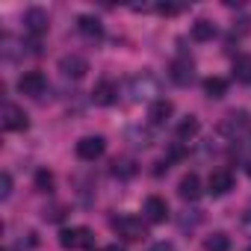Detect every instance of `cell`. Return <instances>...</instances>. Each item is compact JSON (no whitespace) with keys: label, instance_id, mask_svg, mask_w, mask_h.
Listing matches in <instances>:
<instances>
[{"label":"cell","instance_id":"6da1fadb","mask_svg":"<svg viewBox=\"0 0 251 251\" xmlns=\"http://www.w3.org/2000/svg\"><path fill=\"white\" fill-rule=\"evenodd\" d=\"M163 92V83H160V77L157 74H151V71H142V74H136L133 80H130V95L136 98V100H160L157 95Z\"/></svg>","mask_w":251,"mask_h":251},{"label":"cell","instance_id":"52a82bcc","mask_svg":"<svg viewBox=\"0 0 251 251\" xmlns=\"http://www.w3.org/2000/svg\"><path fill=\"white\" fill-rule=\"evenodd\" d=\"M48 27H50V18H48V12H45V9L33 6V9H27V12H24V30H27L33 39L45 36V33H48Z\"/></svg>","mask_w":251,"mask_h":251},{"label":"cell","instance_id":"d4e9b609","mask_svg":"<svg viewBox=\"0 0 251 251\" xmlns=\"http://www.w3.org/2000/svg\"><path fill=\"white\" fill-rule=\"evenodd\" d=\"M9 195H12V175H9V172H3V175H0V198L6 201Z\"/></svg>","mask_w":251,"mask_h":251},{"label":"cell","instance_id":"603a6c76","mask_svg":"<svg viewBox=\"0 0 251 251\" xmlns=\"http://www.w3.org/2000/svg\"><path fill=\"white\" fill-rule=\"evenodd\" d=\"M112 175H115V177H133V175H136L133 160H115V163H112Z\"/></svg>","mask_w":251,"mask_h":251},{"label":"cell","instance_id":"9c48e42d","mask_svg":"<svg viewBox=\"0 0 251 251\" xmlns=\"http://www.w3.org/2000/svg\"><path fill=\"white\" fill-rule=\"evenodd\" d=\"M103 151H106L103 136H83V139L77 142V157H80L83 163H95L98 157H103Z\"/></svg>","mask_w":251,"mask_h":251},{"label":"cell","instance_id":"7a4b0ae2","mask_svg":"<svg viewBox=\"0 0 251 251\" xmlns=\"http://www.w3.org/2000/svg\"><path fill=\"white\" fill-rule=\"evenodd\" d=\"M245 130H251V115H248V109H230L222 121H219V133L222 136H227V139H239V133H245Z\"/></svg>","mask_w":251,"mask_h":251},{"label":"cell","instance_id":"8fae6325","mask_svg":"<svg viewBox=\"0 0 251 251\" xmlns=\"http://www.w3.org/2000/svg\"><path fill=\"white\" fill-rule=\"evenodd\" d=\"M230 189H233V175H230L227 169L210 172V177H207V192H210L213 198H222V195H227Z\"/></svg>","mask_w":251,"mask_h":251},{"label":"cell","instance_id":"8992f818","mask_svg":"<svg viewBox=\"0 0 251 251\" xmlns=\"http://www.w3.org/2000/svg\"><path fill=\"white\" fill-rule=\"evenodd\" d=\"M0 124H3V130L15 133V130H27V112L18 106V103H3V115H0Z\"/></svg>","mask_w":251,"mask_h":251},{"label":"cell","instance_id":"ffe728a7","mask_svg":"<svg viewBox=\"0 0 251 251\" xmlns=\"http://www.w3.org/2000/svg\"><path fill=\"white\" fill-rule=\"evenodd\" d=\"M204 95L207 98H225L227 95V80L225 77H207L204 80Z\"/></svg>","mask_w":251,"mask_h":251},{"label":"cell","instance_id":"ba28073f","mask_svg":"<svg viewBox=\"0 0 251 251\" xmlns=\"http://www.w3.org/2000/svg\"><path fill=\"white\" fill-rule=\"evenodd\" d=\"M48 89V80L42 71H24L21 80H18V92L21 95H30V98H42Z\"/></svg>","mask_w":251,"mask_h":251},{"label":"cell","instance_id":"5b68a950","mask_svg":"<svg viewBox=\"0 0 251 251\" xmlns=\"http://www.w3.org/2000/svg\"><path fill=\"white\" fill-rule=\"evenodd\" d=\"M56 68H59V74L68 77V80H83L86 71H89V62H86L80 53H65V56H59Z\"/></svg>","mask_w":251,"mask_h":251},{"label":"cell","instance_id":"d6986e66","mask_svg":"<svg viewBox=\"0 0 251 251\" xmlns=\"http://www.w3.org/2000/svg\"><path fill=\"white\" fill-rule=\"evenodd\" d=\"M233 77H236V83L251 86V56H248V53L236 56V62H233Z\"/></svg>","mask_w":251,"mask_h":251},{"label":"cell","instance_id":"44dd1931","mask_svg":"<svg viewBox=\"0 0 251 251\" xmlns=\"http://www.w3.org/2000/svg\"><path fill=\"white\" fill-rule=\"evenodd\" d=\"M204 251H230V236L222 233V230L210 233V236L204 239Z\"/></svg>","mask_w":251,"mask_h":251},{"label":"cell","instance_id":"2e32d148","mask_svg":"<svg viewBox=\"0 0 251 251\" xmlns=\"http://www.w3.org/2000/svg\"><path fill=\"white\" fill-rule=\"evenodd\" d=\"M177 195H180L183 201H198V198H201V177H198L195 172H189V175L177 183Z\"/></svg>","mask_w":251,"mask_h":251},{"label":"cell","instance_id":"83f0119b","mask_svg":"<svg viewBox=\"0 0 251 251\" xmlns=\"http://www.w3.org/2000/svg\"><path fill=\"white\" fill-rule=\"evenodd\" d=\"M148 251H175V245H172V242H166V239H163V242H154V245H151V248H148Z\"/></svg>","mask_w":251,"mask_h":251},{"label":"cell","instance_id":"f546056e","mask_svg":"<svg viewBox=\"0 0 251 251\" xmlns=\"http://www.w3.org/2000/svg\"><path fill=\"white\" fill-rule=\"evenodd\" d=\"M245 172H248V177H251V163H245Z\"/></svg>","mask_w":251,"mask_h":251},{"label":"cell","instance_id":"5bb4252c","mask_svg":"<svg viewBox=\"0 0 251 251\" xmlns=\"http://www.w3.org/2000/svg\"><path fill=\"white\" fill-rule=\"evenodd\" d=\"M77 33L89 42H100L103 39V24L95 18V15H80L77 18Z\"/></svg>","mask_w":251,"mask_h":251},{"label":"cell","instance_id":"7402d4cb","mask_svg":"<svg viewBox=\"0 0 251 251\" xmlns=\"http://www.w3.org/2000/svg\"><path fill=\"white\" fill-rule=\"evenodd\" d=\"M33 183H36L39 192H53V175H50L48 169H39L36 177H33Z\"/></svg>","mask_w":251,"mask_h":251},{"label":"cell","instance_id":"4dcf8cb0","mask_svg":"<svg viewBox=\"0 0 251 251\" xmlns=\"http://www.w3.org/2000/svg\"><path fill=\"white\" fill-rule=\"evenodd\" d=\"M245 251H251V245H248V248H245Z\"/></svg>","mask_w":251,"mask_h":251},{"label":"cell","instance_id":"f1b7e54d","mask_svg":"<svg viewBox=\"0 0 251 251\" xmlns=\"http://www.w3.org/2000/svg\"><path fill=\"white\" fill-rule=\"evenodd\" d=\"M100 251H124V248H121V245H103Z\"/></svg>","mask_w":251,"mask_h":251},{"label":"cell","instance_id":"ac0fdd59","mask_svg":"<svg viewBox=\"0 0 251 251\" xmlns=\"http://www.w3.org/2000/svg\"><path fill=\"white\" fill-rule=\"evenodd\" d=\"M195 42H213V36H216V24L213 21H207V18H198L195 24H192V33H189Z\"/></svg>","mask_w":251,"mask_h":251},{"label":"cell","instance_id":"cb8c5ba5","mask_svg":"<svg viewBox=\"0 0 251 251\" xmlns=\"http://www.w3.org/2000/svg\"><path fill=\"white\" fill-rule=\"evenodd\" d=\"M195 225H201V210H186L180 216V227H195Z\"/></svg>","mask_w":251,"mask_h":251},{"label":"cell","instance_id":"3957f363","mask_svg":"<svg viewBox=\"0 0 251 251\" xmlns=\"http://www.w3.org/2000/svg\"><path fill=\"white\" fill-rule=\"evenodd\" d=\"M112 227H115V233H118L124 242H139V239L148 236L145 222L136 219V216H118V219H112Z\"/></svg>","mask_w":251,"mask_h":251},{"label":"cell","instance_id":"1f68e13d","mask_svg":"<svg viewBox=\"0 0 251 251\" xmlns=\"http://www.w3.org/2000/svg\"><path fill=\"white\" fill-rule=\"evenodd\" d=\"M248 139H251V136H248ZM248 145H251V142H248Z\"/></svg>","mask_w":251,"mask_h":251},{"label":"cell","instance_id":"e0dca14e","mask_svg":"<svg viewBox=\"0 0 251 251\" xmlns=\"http://www.w3.org/2000/svg\"><path fill=\"white\" fill-rule=\"evenodd\" d=\"M198 130H201V121H198L195 115H186V118L177 124L175 136H177V142H189L192 136H198Z\"/></svg>","mask_w":251,"mask_h":251},{"label":"cell","instance_id":"9a60e30c","mask_svg":"<svg viewBox=\"0 0 251 251\" xmlns=\"http://www.w3.org/2000/svg\"><path fill=\"white\" fill-rule=\"evenodd\" d=\"M145 219H148L151 225H160V222H166V219H169V204H166V198H160V195H151V198L145 201Z\"/></svg>","mask_w":251,"mask_h":251},{"label":"cell","instance_id":"7c38bea8","mask_svg":"<svg viewBox=\"0 0 251 251\" xmlns=\"http://www.w3.org/2000/svg\"><path fill=\"white\" fill-rule=\"evenodd\" d=\"M118 100V86L112 80H100L95 89H92V103L95 106H112Z\"/></svg>","mask_w":251,"mask_h":251},{"label":"cell","instance_id":"277c9868","mask_svg":"<svg viewBox=\"0 0 251 251\" xmlns=\"http://www.w3.org/2000/svg\"><path fill=\"white\" fill-rule=\"evenodd\" d=\"M92 242H95V236H92V230H89V227H83V225L59 230V245H62V248H68V251L92 248Z\"/></svg>","mask_w":251,"mask_h":251},{"label":"cell","instance_id":"4316f807","mask_svg":"<svg viewBox=\"0 0 251 251\" xmlns=\"http://www.w3.org/2000/svg\"><path fill=\"white\" fill-rule=\"evenodd\" d=\"M239 227H242L245 233H251V207L242 213V219H239Z\"/></svg>","mask_w":251,"mask_h":251},{"label":"cell","instance_id":"484cf974","mask_svg":"<svg viewBox=\"0 0 251 251\" xmlns=\"http://www.w3.org/2000/svg\"><path fill=\"white\" fill-rule=\"evenodd\" d=\"M65 216V207H50V210H45V219L48 222H59Z\"/></svg>","mask_w":251,"mask_h":251},{"label":"cell","instance_id":"4fadbf2b","mask_svg":"<svg viewBox=\"0 0 251 251\" xmlns=\"http://www.w3.org/2000/svg\"><path fill=\"white\" fill-rule=\"evenodd\" d=\"M172 115H175V103H172L169 98H160V100H154V103L148 106V121L154 124V127H163Z\"/></svg>","mask_w":251,"mask_h":251},{"label":"cell","instance_id":"30bf717a","mask_svg":"<svg viewBox=\"0 0 251 251\" xmlns=\"http://www.w3.org/2000/svg\"><path fill=\"white\" fill-rule=\"evenodd\" d=\"M169 77H172V83H177V86H189V83L195 80V65H192V59H189V56H177V59L169 65Z\"/></svg>","mask_w":251,"mask_h":251}]
</instances>
